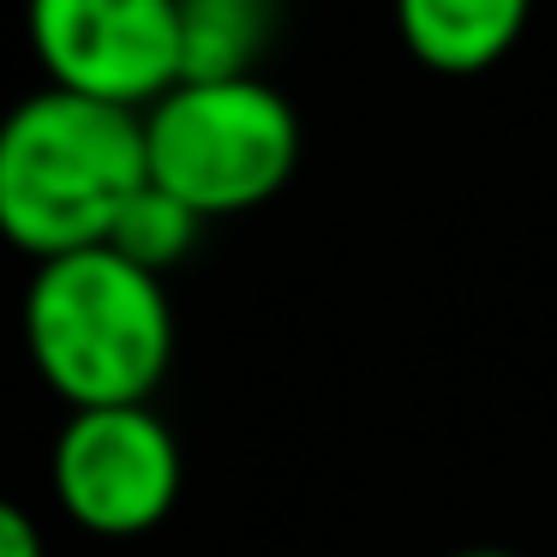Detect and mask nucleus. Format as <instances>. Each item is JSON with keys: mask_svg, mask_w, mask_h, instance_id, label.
I'll return each mask as SVG.
<instances>
[{"mask_svg": "<svg viewBox=\"0 0 557 557\" xmlns=\"http://www.w3.org/2000/svg\"><path fill=\"white\" fill-rule=\"evenodd\" d=\"M150 181L145 114L73 90H37L0 121V240L37 264L109 246L114 216Z\"/></svg>", "mask_w": 557, "mask_h": 557, "instance_id": "nucleus-1", "label": "nucleus"}, {"mask_svg": "<svg viewBox=\"0 0 557 557\" xmlns=\"http://www.w3.org/2000/svg\"><path fill=\"white\" fill-rule=\"evenodd\" d=\"M25 348L66 408L150 401L174 360L169 288L114 246L49 258L25 288Z\"/></svg>", "mask_w": 557, "mask_h": 557, "instance_id": "nucleus-2", "label": "nucleus"}, {"mask_svg": "<svg viewBox=\"0 0 557 557\" xmlns=\"http://www.w3.org/2000/svg\"><path fill=\"white\" fill-rule=\"evenodd\" d=\"M198 228H205V216H198L193 205H181V198L162 193L157 181H145L133 198H126L121 216H114L109 246L126 258V264L150 270V276H169V270L198 246Z\"/></svg>", "mask_w": 557, "mask_h": 557, "instance_id": "nucleus-8", "label": "nucleus"}, {"mask_svg": "<svg viewBox=\"0 0 557 557\" xmlns=\"http://www.w3.org/2000/svg\"><path fill=\"white\" fill-rule=\"evenodd\" d=\"M0 557H42V533L13 497H0Z\"/></svg>", "mask_w": 557, "mask_h": 557, "instance_id": "nucleus-9", "label": "nucleus"}, {"mask_svg": "<svg viewBox=\"0 0 557 557\" xmlns=\"http://www.w3.org/2000/svg\"><path fill=\"white\" fill-rule=\"evenodd\" d=\"M145 150L162 193L205 222L240 216L300 169V114L264 78H186L145 109Z\"/></svg>", "mask_w": 557, "mask_h": 557, "instance_id": "nucleus-3", "label": "nucleus"}, {"mask_svg": "<svg viewBox=\"0 0 557 557\" xmlns=\"http://www.w3.org/2000/svg\"><path fill=\"white\" fill-rule=\"evenodd\" d=\"M533 0H396V30L420 66L473 78L521 42Z\"/></svg>", "mask_w": 557, "mask_h": 557, "instance_id": "nucleus-6", "label": "nucleus"}, {"mask_svg": "<svg viewBox=\"0 0 557 557\" xmlns=\"http://www.w3.org/2000/svg\"><path fill=\"white\" fill-rule=\"evenodd\" d=\"M49 485L66 521L97 540H138L162 528L181 497V444L150 413V401L126 408H73L54 437Z\"/></svg>", "mask_w": 557, "mask_h": 557, "instance_id": "nucleus-4", "label": "nucleus"}, {"mask_svg": "<svg viewBox=\"0 0 557 557\" xmlns=\"http://www.w3.org/2000/svg\"><path fill=\"white\" fill-rule=\"evenodd\" d=\"M449 557H521V552H497V545H473V552H449Z\"/></svg>", "mask_w": 557, "mask_h": 557, "instance_id": "nucleus-10", "label": "nucleus"}, {"mask_svg": "<svg viewBox=\"0 0 557 557\" xmlns=\"http://www.w3.org/2000/svg\"><path fill=\"white\" fill-rule=\"evenodd\" d=\"M181 13V85L258 78L282 25V0H174Z\"/></svg>", "mask_w": 557, "mask_h": 557, "instance_id": "nucleus-7", "label": "nucleus"}, {"mask_svg": "<svg viewBox=\"0 0 557 557\" xmlns=\"http://www.w3.org/2000/svg\"><path fill=\"white\" fill-rule=\"evenodd\" d=\"M25 30L49 85L73 97L145 114L181 85L174 0H25Z\"/></svg>", "mask_w": 557, "mask_h": 557, "instance_id": "nucleus-5", "label": "nucleus"}]
</instances>
